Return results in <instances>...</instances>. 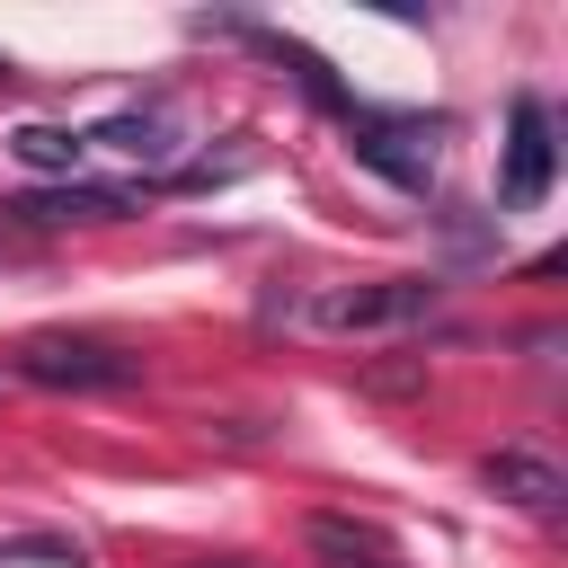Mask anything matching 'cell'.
<instances>
[{"instance_id":"cell-1","label":"cell","mask_w":568,"mask_h":568,"mask_svg":"<svg viewBox=\"0 0 568 568\" xmlns=\"http://www.w3.org/2000/svg\"><path fill=\"white\" fill-rule=\"evenodd\" d=\"M18 382H36V390H133L142 355H124L115 337H89V328H36L18 346Z\"/></svg>"},{"instance_id":"cell-2","label":"cell","mask_w":568,"mask_h":568,"mask_svg":"<svg viewBox=\"0 0 568 568\" xmlns=\"http://www.w3.org/2000/svg\"><path fill=\"white\" fill-rule=\"evenodd\" d=\"M435 302H444V284H435V275L328 284V293H311V328H337V337H355V328H408V320H426Z\"/></svg>"},{"instance_id":"cell-3","label":"cell","mask_w":568,"mask_h":568,"mask_svg":"<svg viewBox=\"0 0 568 568\" xmlns=\"http://www.w3.org/2000/svg\"><path fill=\"white\" fill-rule=\"evenodd\" d=\"M559 178V124L541 98H515L506 106V160H497V204L506 213H532Z\"/></svg>"},{"instance_id":"cell-4","label":"cell","mask_w":568,"mask_h":568,"mask_svg":"<svg viewBox=\"0 0 568 568\" xmlns=\"http://www.w3.org/2000/svg\"><path fill=\"white\" fill-rule=\"evenodd\" d=\"M346 133H355V160L382 169L390 186H435V160H444L435 133H444V124H426V115H373V106H364Z\"/></svg>"},{"instance_id":"cell-5","label":"cell","mask_w":568,"mask_h":568,"mask_svg":"<svg viewBox=\"0 0 568 568\" xmlns=\"http://www.w3.org/2000/svg\"><path fill=\"white\" fill-rule=\"evenodd\" d=\"M71 222H133V195L124 186H53V195H18L0 204V231H71Z\"/></svg>"},{"instance_id":"cell-6","label":"cell","mask_w":568,"mask_h":568,"mask_svg":"<svg viewBox=\"0 0 568 568\" xmlns=\"http://www.w3.org/2000/svg\"><path fill=\"white\" fill-rule=\"evenodd\" d=\"M80 142H89V151H124V160H142V169H169V160L186 151V124H178V106H124V115L89 124Z\"/></svg>"},{"instance_id":"cell-7","label":"cell","mask_w":568,"mask_h":568,"mask_svg":"<svg viewBox=\"0 0 568 568\" xmlns=\"http://www.w3.org/2000/svg\"><path fill=\"white\" fill-rule=\"evenodd\" d=\"M479 479H488L506 506H524V515H559V506H568V479H559V462H541V453H524V444L488 453V462H479Z\"/></svg>"},{"instance_id":"cell-8","label":"cell","mask_w":568,"mask_h":568,"mask_svg":"<svg viewBox=\"0 0 568 568\" xmlns=\"http://www.w3.org/2000/svg\"><path fill=\"white\" fill-rule=\"evenodd\" d=\"M311 559H320V568H408V559L390 550V532H373V524H355V515H311Z\"/></svg>"},{"instance_id":"cell-9","label":"cell","mask_w":568,"mask_h":568,"mask_svg":"<svg viewBox=\"0 0 568 568\" xmlns=\"http://www.w3.org/2000/svg\"><path fill=\"white\" fill-rule=\"evenodd\" d=\"M9 151H18L27 169H53V178H71V169L89 160V142H80L71 124H18V133H9Z\"/></svg>"},{"instance_id":"cell-10","label":"cell","mask_w":568,"mask_h":568,"mask_svg":"<svg viewBox=\"0 0 568 568\" xmlns=\"http://www.w3.org/2000/svg\"><path fill=\"white\" fill-rule=\"evenodd\" d=\"M364 390H373V399H408V390H426V355H408V364H364Z\"/></svg>"},{"instance_id":"cell-11","label":"cell","mask_w":568,"mask_h":568,"mask_svg":"<svg viewBox=\"0 0 568 568\" xmlns=\"http://www.w3.org/2000/svg\"><path fill=\"white\" fill-rule=\"evenodd\" d=\"M0 80H9V53H0Z\"/></svg>"}]
</instances>
